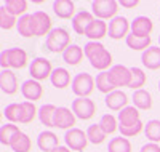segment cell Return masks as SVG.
Segmentation results:
<instances>
[{"label":"cell","instance_id":"1","mask_svg":"<svg viewBox=\"0 0 160 152\" xmlns=\"http://www.w3.org/2000/svg\"><path fill=\"white\" fill-rule=\"evenodd\" d=\"M83 51L90 64L101 72H106V69L112 64V54L99 42H88L83 47Z\"/></svg>","mask_w":160,"mask_h":152},{"label":"cell","instance_id":"2","mask_svg":"<svg viewBox=\"0 0 160 152\" xmlns=\"http://www.w3.org/2000/svg\"><path fill=\"white\" fill-rule=\"evenodd\" d=\"M71 47V35L69 32L62 29V27H56L50 32V35L45 40V47L51 53H64Z\"/></svg>","mask_w":160,"mask_h":152},{"label":"cell","instance_id":"3","mask_svg":"<svg viewBox=\"0 0 160 152\" xmlns=\"http://www.w3.org/2000/svg\"><path fill=\"white\" fill-rule=\"evenodd\" d=\"M28 64V53L22 48H7L0 53V66L3 71L8 67L13 69H21Z\"/></svg>","mask_w":160,"mask_h":152},{"label":"cell","instance_id":"4","mask_svg":"<svg viewBox=\"0 0 160 152\" xmlns=\"http://www.w3.org/2000/svg\"><path fill=\"white\" fill-rule=\"evenodd\" d=\"M96 80L93 79L90 74L87 72H80L72 79V91L74 94H77L78 98H88V96L93 93V88H95Z\"/></svg>","mask_w":160,"mask_h":152},{"label":"cell","instance_id":"5","mask_svg":"<svg viewBox=\"0 0 160 152\" xmlns=\"http://www.w3.org/2000/svg\"><path fill=\"white\" fill-rule=\"evenodd\" d=\"M31 31L32 37H42V35H50L51 29V18L45 11H35L31 15Z\"/></svg>","mask_w":160,"mask_h":152},{"label":"cell","instance_id":"6","mask_svg":"<svg viewBox=\"0 0 160 152\" xmlns=\"http://www.w3.org/2000/svg\"><path fill=\"white\" fill-rule=\"evenodd\" d=\"M91 10L98 19H114L118 11V2H115V0H96L91 3Z\"/></svg>","mask_w":160,"mask_h":152},{"label":"cell","instance_id":"7","mask_svg":"<svg viewBox=\"0 0 160 152\" xmlns=\"http://www.w3.org/2000/svg\"><path fill=\"white\" fill-rule=\"evenodd\" d=\"M64 141H66V146L71 150H80L82 152L88 144V136L80 128H71V130L66 131Z\"/></svg>","mask_w":160,"mask_h":152},{"label":"cell","instance_id":"8","mask_svg":"<svg viewBox=\"0 0 160 152\" xmlns=\"http://www.w3.org/2000/svg\"><path fill=\"white\" fill-rule=\"evenodd\" d=\"M72 112L80 120H90L96 112V104L88 98H77L72 101Z\"/></svg>","mask_w":160,"mask_h":152},{"label":"cell","instance_id":"9","mask_svg":"<svg viewBox=\"0 0 160 152\" xmlns=\"http://www.w3.org/2000/svg\"><path fill=\"white\" fill-rule=\"evenodd\" d=\"M109 79L112 82V85L115 88L118 87H130V82H131V69L122 66V64H117L112 66L109 69Z\"/></svg>","mask_w":160,"mask_h":152},{"label":"cell","instance_id":"10","mask_svg":"<svg viewBox=\"0 0 160 152\" xmlns=\"http://www.w3.org/2000/svg\"><path fill=\"white\" fill-rule=\"evenodd\" d=\"M29 72H31V77H32L34 80H37V82L45 80V79L51 77V74H53L51 63H50L47 58H35V59L31 63Z\"/></svg>","mask_w":160,"mask_h":152},{"label":"cell","instance_id":"11","mask_svg":"<svg viewBox=\"0 0 160 152\" xmlns=\"http://www.w3.org/2000/svg\"><path fill=\"white\" fill-rule=\"evenodd\" d=\"M131 29V24L128 23V19L125 16H115L114 19H111L109 23V37L114 40H120V38H127L128 37V31Z\"/></svg>","mask_w":160,"mask_h":152},{"label":"cell","instance_id":"12","mask_svg":"<svg viewBox=\"0 0 160 152\" xmlns=\"http://www.w3.org/2000/svg\"><path fill=\"white\" fill-rule=\"evenodd\" d=\"M75 125V114L68 107H58L55 114V127L62 130H71Z\"/></svg>","mask_w":160,"mask_h":152},{"label":"cell","instance_id":"13","mask_svg":"<svg viewBox=\"0 0 160 152\" xmlns=\"http://www.w3.org/2000/svg\"><path fill=\"white\" fill-rule=\"evenodd\" d=\"M96 18H95V15L93 13H90V11H78L77 15L74 16V19H72V29L78 34V35H85L87 34V31H88V27H90V24L95 21Z\"/></svg>","mask_w":160,"mask_h":152},{"label":"cell","instance_id":"14","mask_svg":"<svg viewBox=\"0 0 160 152\" xmlns=\"http://www.w3.org/2000/svg\"><path fill=\"white\" fill-rule=\"evenodd\" d=\"M21 93H22V96H24L28 101L34 103V101H37V99L42 98L43 88H42V85H40V82H37V80H34V79H29V80L22 82Z\"/></svg>","mask_w":160,"mask_h":152},{"label":"cell","instance_id":"15","mask_svg":"<svg viewBox=\"0 0 160 152\" xmlns=\"http://www.w3.org/2000/svg\"><path fill=\"white\" fill-rule=\"evenodd\" d=\"M154 29V24L148 16H138L131 23V34L136 37H149V34Z\"/></svg>","mask_w":160,"mask_h":152},{"label":"cell","instance_id":"16","mask_svg":"<svg viewBox=\"0 0 160 152\" xmlns=\"http://www.w3.org/2000/svg\"><path fill=\"white\" fill-rule=\"evenodd\" d=\"M141 61L144 67L151 69V71H157L160 69V47H151L141 54Z\"/></svg>","mask_w":160,"mask_h":152},{"label":"cell","instance_id":"17","mask_svg":"<svg viewBox=\"0 0 160 152\" xmlns=\"http://www.w3.org/2000/svg\"><path fill=\"white\" fill-rule=\"evenodd\" d=\"M120 127H133L136 125L139 120V110L135 107V106H128L125 107L123 110H120L118 112V117H117Z\"/></svg>","mask_w":160,"mask_h":152},{"label":"cell","instance_id":"18","mask_svg":"<svg viewBox=\"0 0 160 152\" xmlns=\"http://www.w3.org/2000/svg\"><path fill=\"white\" fill-rule=\"evenodd\" d=\"M53 11H55V15L61 19H71V18L74 19L75 5L71 0H56V2L53 3Z\"/></svg>","mask_w":160,"mask_h":152},{"label":"cell","instance_id":"19","mask_svg":"<svg viewBox=\"0 0 160 152\" xmlns=\"http://www.w3.org/2000/svg\"><path fill=\"white\" fill-rule=\"evenodd\" d=\"M108 32H109V26L106 24V21L96 18L95 21L90 24V27H88V31H87L85 35L88 38H91V42H98V40H101L102 37L108 35Z\"/></svg>","mask_w":160,"mask_h":152},{"label":"cell","instance_id":"20","mask_svg":"<svg viewBox=\"0 0 160 152\" xmlns=\"http://www.w3.org/2000/svg\"><path fill=\"white\" fill-rule=\"evenodd\" d=\"M0 88L7 94H15L18 91V80L15 72H11L10 69L0 72Z\"/></svg>","mask_w":160,"mask_h":152},{"label":"cell","instance_id":"21","mask_svg":"<svg viewBox=\"0 0 160 152\" xmlns=\"http://www.w3.org/2000/svg\"><path fill=\"white\" fill-rule=\"evenodd\" d=\"M127 104H128V96L120 90H115L106 96V106L111 110H123L125 107H128Z\"/></svg>","mask_w":160,"mask_h":152},{"label":"cell","instance_id":"22","mask_svg":"<svg viewBox=\"0 0 160 152\" xmlns=\"http://www.w3.org/2000/svg\"><path fill=\"white\" fill-rule=\"evenodd\" d=\"M37 146L43 152H53L59 144H58V136L53 131H42L37 138Z\"/></svg>","mask_w":160,"mask_h":152},{"label":"cell","instance_id":"23","mask_svg":"<svg viewBox=\"0 0 160 152\" xmlns=\"http://www.w3.org/2000/svg\"><path fill=\"white\" fill-rule=\"evenodd\" d=\"M50 80H51L53 87L61 88V90L66 88V87H69V84H72L71 82V74L68 72V69H64V67L53 69V74H51Z\"/></svg>","mask_w":160,"mask_h":152},{"label":"cell","instance_id":"24","mask_svg":"<svg viewBox=\"0 0 160 152\" xmlns=\"http://www.w3.org/2000/svg\"><path fill=\"white\" fill-rule=\"evenodd\" d=\"M83 56H85V51H83L82 47H78V45H71L68 50L62 53L64 63H68L71 66H77L80 61L83 59Z\"/></svg>","mask_w":160,"mask_h":152},{"label":"cell","instance_id":"25","mask_svg":"<svg viewBox=\"0 0 160 152\" xmlns=\"http://www.w3.org/2000/svg\"><path fill=\"white\" fill-rule=\"evenodd\" d=\"M133 104H135L136 109L141 110H148L152 107V98H151V93L146 91V90H136L133 93Z\"/></svg>","mask_w":160,"mask_h":152},{"label":"cell","instance_id":"26","mask_svg":"<svg viewBox=\"0 0 160 152\" xmlns=\"http://www.w3.org/2000/svg\"><path fill=\"white\" fill-rule=\"evenodd\" d=\"M56 106L53 104H43L38 109V119L45 127H55V114H56Z\"/></svg>","mask_w":160,"mask_h":152},{"label":"cell","instance_id":"27","mask_svg":"<svg viewBox=\"0 0 160 152\" xmlns=\"http://www.w3.org/2000/svg\"><path fill=\"white\" fill-rule=\"evenodd\" d=\"M21 133L18 125L15 123H7V125H2L0 128V143L3 146H11V141L16 138V134Z\"/></svg>","mask_w":160,"mask_h":152},{"label":"cell","instance_id":"28","mask_svg":"<svg viewBox=\"0 0 160 152\" xmlns=\"http://www.w3.org/2000/svg\"><path fill=\"white\" fill-rule=\"evenodd\" d=\"M127 45L131 48V50H135V51H146L148 48H151V37H136V35H133L130 34L127 38Z\"/></svg>","mask_w":160,"mask_h":152},{"label":"cell","instance_id":"29","mask_svg":"<svg viewBox=\"0 0 160 152\" xmlns=\"http://www.w3.org/2000/svg\"><path fill=\"white\" fill-rule=\"evenodd\" d=\"M31 146H32V143H31V138L26 134V133H18L16 134V138L11 141V149L15 150V152H29L31 150Z\"/></svg>","mask_w":160,"mask_h":152},{"label":"cell","instance_id":"30","mask_svg":"<svg viewBox=\"0 0 160 152\" xmlns=\"http://www.w3.org/2000/svg\"><path fill=\"white\" fill-rule=\"evenodd\" d=\"M3 7L11 13L13 16H24L28 10V2L26 0H7Z\"/></svg>","mask_w":160,"mask_h":152},{"label":"cell","instance_id":"31","mask_svg":"<svg viewBox=\"0 0 160 152\" xmlns=\"http://www.w3.org/2000/svg\"><path fill=\"white\" fill-rule=\"evenodd\" d=\"M96 88H98L101 93H104L106 96L111 94L112 91H115V87L112 85V82H111V79H109V72H108V71L98 74V77H96Z\"/></svg>","mask_w":160,"mask_h":152},{"label":"cell","instance_id":"32","mask_svg":"<svg viewBox=\"0 0 160 152\" xmlns=\"http://www.w3.org/2000/svg\"><path fill=\"white\" fill-rule=\"evenodd\" d=\"M144 133L152 143H160V120H149L144 125Z\"/></svg>","mask_w":160,"mask_h":152},{"label":"cell","instance_id":"33","mask_svg":"<svg viewBox=\"0 0 160 152\" xmlns=\"http://www.w3.org/2000/svg\"><path fill=\"white\" fill-rule=\"evenodd\" d=\"M3 115L7 117V120L10 123H19L21 122V115H22V109L21 104L18 103H11L3 109Z\"/></svg>","mask_w":160,"mask_h":152},{"label":"cell","instance_id":"34","mask_svg":"<svg viewBox=\"0 0 160 152\" xmlns=\"http://www.w3.org/2000/svg\"><path fill=\"white\" fill-rule=\"evenodd\" d=\"M108 150L109 152H131V144L123 136L114 138V139H111V143L108 146Z\"/></svg>","mask_w":160,"mask_h":152},{"label":"cell","instance_id":"35","mask_svg":"<svg viewBox=\"0 0 160 152\" xmlns=\"http://www.w3.org/2000/svg\"><path fill=\"white\" fill-rule=\"evenodd\" d=\"M87 136H88V141L93 143V144H101L104 139H106V134L101 128V125L98 123V125H90L88 130H87Z\"/></svg>","mask_w":160,"mask_h":152},{"label":"cell","instance_id":"36","mask_svg":"<svg viewBox=\"0 0 160 152\" xmlns=\"http://www.w3.org/2000/svg\"><path fill=\"white\" fill-rule=\"evenodd\" d=\"M146 84V74L142 69L139 67H131V82H130V88L133 90H141V87H144Z\"/></svg>","mask_w":160,"mask_h":152},{"label":"cell","instance_id":"37","mask_svg":"<svg viewBox=\"0 0 160 152\" xmlns=\"http://www.w3.org/2000/svg\"><path fill=\"white\" fill-rule=\"evenodd\" d=\"M99 125H101V128H102V131L106 134H112V133H115L118 130L117 119L114 115H111V114H104L101 117V120H99Z\"/></svg>","mask_w":160,"mask_h":152},{"label":"cell","instance_id":"38","mask_svg":"<svg viewBox=\"0 0 160 152\" xmlns=\"http://www.w3.org/2000/svg\"><path fill=\"white\" fill-rule=\"evenodd\" d=\"M16 24H18L16 16H13L3 5L0 7V27L8 31V29H11V27H15Z\"/></svg>","mask_w":160,"mask_h":152},{"label":"cell","instance_id":"39","mask_svg":"<svg viewBox=\"0 0 160 152\" xmlns=\"http://www.w3.org/2000/svg\"><path fill=\"white\" fill-rule=\"evenodd\" d=\"M21 109H22V115H21L19 123H31L35 119V114H37V107L34 106V103L24 101V103H21Z\"/></svg>","mask_w":160,"mask_h":152},{"label":"cell","instance_id":"40","mask_svg":"<svg viewBox=\"0 0 160 152\" xmlns=\"http://www.w3.org/2000/svg\"><path fill=\"white\" fill-rule=\"evenodd\" d=\"M16 27H18L19 35H22V37H32V31H31V15L21 16L19 21H18V24H16Z\"/></svg>","mask_w":160,"mask_h":152},{"label":"cell","instance_id":"41","mask_svg":"<svg viewBox=\"0 0 160 152\" xmlns=\"http://www.w3.org/2000/svg\"><path fill=\"white\" fill-rule=\"evenodd\" d=\"M142 128H144L142 122H138L136 125H133V127H120V125H118V131H120V134H122L123 138L136 136L138 133H141V130H142Z\"/></svg>","mask_w":160,"mask_h":152},{"label":"cell","instance_id":"42","mask_svg":"<svg viewBox=\"0 0 160 152\" xmlns=\"http://www.w3.org/2000/svg\"><path fill=\"white\" fill-rule=\"evenodd\" d=\"M139 152H160V146H158V144H155V143H151V144L142 146Z\"/></svg>","mask_w":160,"mask_h":152},{"label":"cell","instance_id":"43","mask_svg":"<svg viewBox=\"0 0 160 152\" xmlns=\"http://www.w3.org/2000/svg\"><path fill=\"white\" fill-rule=\"evenodd\" d=\"M120 3H122V7H127V8H135L139 2H138V0H133V2H128V0H122Z\"/></svg>","mask_w":160,"mask_h":152},{"label":"cell","instance_id":"44","mask_svg":"<svg viewBox=\"0 0 160 152\" xmlns=\"http://www.w3.org/2000/svg\"><path fill=\"white\" fill-rule=\"evenodd\" d=\"M53 152H71V150H69V147H68V146H58Z\"/></svg>","mask_w":160,"mask_h":152},{"label":"cell","instance_id":"45","mask_svg":"<svg viewBox=\"0 0 160 152\" xmlns=\"http://www.w3.org/2000/svg\"><path fill=\"white\" fill-rule=\"evenodd\" d=\"M158 43H160V35H158Z\"/></svg>","mask_w":160,"mask_h":152},{"label":"cell","instance_id":"46","mask_svg":"<svg viewBox=\"0 0 160 152\" xmlns=\"http://www.w3.org/2000/svg\"><path fill=\"white\" fill-rule=\"evenodd\" d=\"M158 90H160V82H158Z\"/></svg>","mask_w":160,"mask_h":152}]
</instances>
